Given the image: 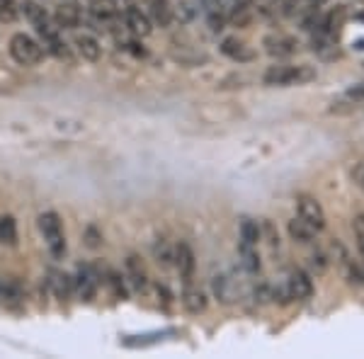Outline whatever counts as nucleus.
I'll list each match as a JSON object with an SVG mask.
<instances>
[{
  "label": "nucleus",
  "mask_w": 364,
  "mask_h": 359,
  "mask_svg": "<svg viewBox=\"0 0 364 359\" xmlns=\"http://www.w3.org/2000/svg\"><path fill=\"white\" fill-rule=\"evenodd\" d=\"M238 233H240V243L245 245H258L263 240V233H260L258 221H253L250 217H243L238 224Z\"/></svg>",
  "instance_id": "a211bd4d"
},
{
  "label": "nucleus",
  "mask_w": 364,
  "mask_h": 359,
  "mask_svg": "<svg viewBox=\"0 0 364 359\" xmlns=\"http://www.w3.org/2000/svg\"><path fill=\"white\" fill-rule=\"evenodd\" d=\"M0 243L15 245L17 243V224L13 217H0Z\"/></svg>",
  "instance_id": "393cba45"
},
{
  "label": "nucleus",
  "mask_w": 364,
  "mask_h": 359,
  "mask_svg": "<svg viewBox=\"0 0 364 359\" xmlns=\"http://www.w3.org/2000/svg\"><path fill=\"white\" fill-rule=\"evenodd\" d=\"M80 10L75 8V5H71V3H64V5H59L56 8V24L59 27H64V29H75V27H80Z\"/></svg>",
  "instance_id": "f3484780"
},
{
  "label": "nucleus",
  "mask_w": 364,
  "mask_h": 359,
  "mask_svg": "<svg viewBox=\"0 0 364 359\" xmlns=\"http://www.w3.org/2000/svg\"><path fill=\"white\" fill-rule=\"evenodd\" d=\"M221 54L228 56V59L235 61V64H250V61H255V56H258L253 46H248L245 42H240V39H235V37L224 39Z\"/></svg>",
  "instance_id": "9b49d317"
},
{
  "label": "nucleus",
  "mask_w": 364,
  "mask_h": 359,
  "mask_svg": "<svg viewBox=\"0 0 364 359\" xmlns=\"http://www.w3.org/2000/svg\"><path fill=\"white\" fill-rule=\"evenodd\" d=\"M296 217L304 219L316 233L326 228V212H323V204L316 197H311V194H299V197H296Z\"/></svg>",
  "instance_id": "20e7f679"
},
{
  "label": "nucleus",
  "mask_w": 364,
  "mask_h": 359,
  "mask_svg": "<svg viewBox=\"0 0 364 359\" xmlns=\"http://www.w3.org/2000/svg\"><path fill=\"white\" fill-rule=\"evenodd\" d=\"M284 286H286V291H289L291 301H306L314 296V279H311L309 272H304L299 268H294L289 274H286Z\"/></svg>",
  "instance_id": "423d86ee"
},
{
  "label": "nucleus",
  "mask_w": 364,
  "mask_h": 359,
  "mask_svg": "<svg viewBox=\"0 0 364 359\" xmlns=\"http://www.w3.org/2000/svg\"><path fill=\"white\" fill-rule=\"evenodd\" d=\"M97 272L88 268V265H83V268H78V274L73 277V294L78 296L80 301H92L97 294Z\"/></svg>",
  "instance_id": "6e6552de"
},
{
  "label": "nucleus",
  "mask_w": 364,
  "mask_h": 359,
  "mask_svg": "<svg viewBox=\"0 0 364 359\" xmlns=\"http://www.w3.org/2000/svg\"><path fill=\"white\" fill-rule=\"evenodd\" d=\"M238 253H240V263H243V270L250 272V274H258V272H260L258 245H245V243H240Z\"/></svg>",
  "instance_id": "412c9836"
},
{
  "label": "nucleus",
  "mask_w": 364,
  "mask_h": 359,
  "mask_svg": "<svg viewBox=\"0 0 364 359\" xmlns=\"http://www.w3.org/2000/svg\"><path fill=\"white\" fill-rule=\"evenodd\" d=\"M263 46L275 59H289L299 51V42L294 37H286V34H270V37H265Z\"/></svg>",
  "instance_id": "9d476101"
},
{
  "label": "nucleus",
  "mask_w": 364,
  "mask_h": 359,
  "mask_svg": "<svg viewBox=\"0 0 364 359\" xmlns=\"http://www.w3.org/2000/svg\"><path fill=\"white\" fill-rule=\"evenodd\" d=\"M153 258H156V263L163 265V268H170V265L175 263V248H173L168 240L158 238L156 243H153Z\"/></svg>",
  "instance_id": "4be33fe9"
},
{
  "label": "nucleus",
  "mask_w": 364,
  "mask_h": 359,
  "mask_svg": "<svg viewBox=\"0 0 364 359\" xmlns=\"http://www.w3.org/2000/svg\"><path fill=\"white\" fill-rule=\"evenodd\" d=\"M173 15H175L180 22H192L194 15H197V5H194L192 0H180V3H177V8L173 10Z\"/></svg>",
  "instance_id": "a878e982"
},
{
  "label": "nucleus",
  "mask_w": 364,
  "mask_h": 359,
  "mask_svg": "<svg viewBox=\"0 0 364 359\" xmlns=\"http://www.w3.org/2000/svg\"><path fill=\"white\" fill-rule=\"evenodd\" d=\"M357 182H360V187L364 189V168H362L360 173H357Z\"/></svg>",
  "instance_id": "72a5a7b5"
},
{
  "label": "nucleus",
  "mask_w": 364,
  "mask_h": 359,
  "mask_svg": "<svg viewBox=\"0 0 364 359\" xmlns=\"http://www.w3.org/2000/svg\"><path fill=\"white\" fill-rule=\"evenodd\" d=\"M148 10H151V17L156 20L161 27H168L173 20V8L168 0H146Z\"/></svg>",
  "instance_id": "aec40b11"
},
{
  "label": "nucleus",
  "mask_w": 364,
  "mask_h": 359,
  "mask_svg": "<svg viewBox=\"0 0 364 359\" xmlns=\"http://www.w3.org/2000/svg\"><path fill=\"white\" fill-rule=\"evenodd\" d=\"M22 301V291L15 281L0 279V306H17Z\"/></svg>",
  "instance_id": "5701e85b"
},
{
  "label": "nucleus",
  "mask_w": 364,
  "mask_h": 359,
  "mask_svg": "<svg viewBox=\"0 0 364 359\" xmlns=\"http://www.w3.org/2000/svg\"><path fill=\"white\" fill-rule=\"evenodd\" d=\"M182 306L189 311V314H202L207 309V294H204L199 286L192 284V279L184 281V289H182Z\"/></svg>",
  "instance_id": "f8f14e48"
},
{
  "label": "nucleus",
  "mask_w": 364,
  "mask_h": 359,
  "mask_svg": "<svg viewBox=\"0 0 364 359\" xmlns=\"http://www.w3.org/2000/svg\"><path fill=\"white\" fill-rule=\"evenodd\" d=\"M177 268V272H180V277L184 281H189L192 279V274H194V253H192V248H189L187 243H180V245H175V263H173Z\"/></svg>",
  "instance_id": "4468645a"
},
{
  "label": "nucleus",
  "mask_w": 364,
  "mask_h": 359,
  "mask_svg": "<svg viewBox=\"0 0 364 359\" xmlns=\"http://www.w3.org/2000/svg\"><path fill=\"white\" fill-rule=\"evenodd\" d=\"M37 34L42 37V44H44V51H49L51 56H56L59 61H71V49L68 44L61 39V34L51 27L49 22L44 24H37Z\"/></svg>",
  "instance_id": "0eeeda50"
},
{
  "label": "nucleus",
  "mask_w": 364,
  "mask_h": 359,
  "mask_svg": "<svg viewBox=\"0 0 364 359\" xmlns=\"http://www.w3.org/2000/svg\"><path fill=\"white\" fill-rule=\"evenodd\" d=\"M85 240H88L90 248H97V245H100V240H102V235L97 233V228H92V226H90V228L85 230Z\"/></svg>",
  "instance_id": "2f4dec72"
},
{
  "label": "nucleus",
  "mask_w": 364,
  "mask_h": 359,
  "mask_svg": "<svg viewBox=\"0 0 364 359\" xmlns=\"http://www.w3.org/2000/svg\"><path fill=\"white\" fill-rule=\"evenodd\" d=\"M352 230H355V240H357V250H360L362 260H364V214L352 221Z\"/></svg>",
  "instance_id": "cd10ccee"
},
{
  "label": "nucleus",
  "mask_w": 364,
  "mask_h": 359,
  "mask_svg": "<svg viewBox=\"0 0 364 359\" xmlns=\"http://www.w3.org/2000/svg\"><path fill=\"white\" fill-rule=\"evenodd\" d=\"M20 10H22V15L34 24V27H37V24L49 22V17H46V10L39 3H34V0H24V3L20 5Z\"/></svg>",
  "instance_id": "b1692460"
},
{
  "label": "nucleus",
  "mask_w": 364,
  "mask_h": 359,
  "mask_svg": "<svg viewBox=\"0 0 364 359\" xmlns=\"http://www.w3.org/2000/svg\"><path fill=\"white\" fill-rule=\"evenodd\" d=\"M126 277H129V281L134 284L136 291H146L148 289L146 268H143V263L136 258V255H129V258H126Z\"/></svg>",
  "instance_id": "2eb2a0df"
},
{
  "label": "nucleus",
  "mask_w": 364,
  "mask_h": 359,
  "mask_svg": "<svg viewBox=\"0 0 364 359\" xmlns=\"http://www.w3.org/2000/svg\"><path fill=\"white\" fill-rule=\"evenodd\" d=\"M319 71L309 64L299 66H272L268 73L263 75L265 85H275V88H289V85H306L316 80Z\"/></svg>",
  "instance_id": "f257e3e1"
},
{
  "label": "nucleus",
  "mask_w": 364,
  "mask_h": 359,
  "mask_svg": "<svg viewBox=\"0 0 364 359\" xmlns=\"http://www.w3.org/2000/svg\"><path fill=\"white\" fill-rule=\"evenodd\" d=\"M124 17H126V27H129L136 37H148V34L153 32L151 20H148V15L141 10V5H136V0H126Z\"/></svg>",
  "instance_id": "1a4fd4ad"
},
{
  "label": "nucleus",
  "mask_w": 364,
  "mask_h": 359,
  "mask_svg": "<svg viewBox=\"0 0 364 359\" xmlns=\"http://www.w3.org/2000/svg\"><path fill=\"white\" fill-rule=\"evenodd\" d=\"M260 233H265V238H268V243L272 245V248H279V233H277V228H275L272 221H268V219H265L263 226H260Z\"/></svg>",
  "instance_id": "c85d7f7f"
},
{
  "label": "nucleus",
  "mask_w": 364,
  "mask_h": 359,
  "mask_svg": "<svg viewBox=\"0 0 364 359\" xmlns=\"http://www.w3.org/2000/svg\"><path fill=\"white\" fill-rule=\"evenodd\" d=\"M37 226H39V233L44 235L46 245H49L51 255H54V258H64L66 238H64V224H61L59 214L54 212L42 214V217L37 219Z\"/></svg>",
  "instance_id": "f03ea898"
},
{
  "label": "nucleus",
  "mask_w": 364,
  "mask_h": 359,
  "mask_svg": "<svg viewBox=\"0 0 364 359\" xmlns=\"http://www.w3.org/2000/svg\"><path fill=\"white\" fill-rule=\"evenodd\" d=\"M311 265H314L316 272L321 274V272H326V268H328V258L323 253H316L314 258H311Z\"/></svg>",
  "instance_id": "7c9ffc66"
},
{
  "label": "nucleus",
  "mask_w": 364,
  "mask_h": 359,
  "mask_svg": "<svg viewBox=\"0 0 364 359\" xmlns=\"http://www.w3.org/2000/svg\"><path fill=\"white\" fill-rule=\"evenodd\" d=\"M286 230H289V238L294 240V243H301V245H309L316 235V230L299 217H294L289 224H286Z\"/></svg>",
  "instance_id": "dca6fc26"
},
{
  "label": "nucleus",
  "mask_w": 364,
  "mask_h": 359,
  "mask_svg": "<svg viewBox=\"0 0 364 359\" xmlns=\"http://www.w3.org/2000/svg\"><path fill=\"white\" fill-rule=\"evenodd\" d=\"M10 56L17 61L20 66H37L44 59V49L37 39H32L29 34L20 32L10 39Z\"/></svg>",
  "instance_id": "7ed1b4c3"
},
{
  "label": "nucleus",
  "mask_w": 364,
  "mask_h": 359,
  "mask_svg": "<svg viewBox=\"0 0 364 359\" xmlns=\"http://www.w3.org/2000/svg\"><path fill=\"white\" fill-rule=\"evenodd\" d=\"M107 281H110V286H112V291H115L117 299H126V286H124V279H122L119 272H115V270L107 272Z\"/></svg>",
  "instance_id": "bb28decb"
},
{
  "label": "nucleus",
  "mask_w": 364,
  "mask_h": 359,
  "mask_svg": "<svg viewBox=\"0 0 364 359\" xmlns=\"http://www.w3.org/2000/svg\"><path fill=\"white\" fill-rule=\"evenodd\" d=\"M156 296H158V304H163V309H170L173 304V294L168 291L166 284H156Z\"/></svg>",
  "instance_id": "c756f323"
},
{
  "label": "nucleus",
  "mask_w": 364,
  "mask_h": 359,
  "mask_svg": "<svg viewBox=\"0 0 364 359\" xmlns=\"http://www.w3.org/2000/svg\"><path fill=\"white\" fill-rule=\"evenodd\" d=\"M51 289H54V296L59 301L71 299V296H73V277L54 272V274H51Z\"/></svg>",
  "instance_id": "6ab92c4d"
},
{
  "label": "nucleus",
  "mask_w": 364,
  "mask_h": 359,
  "mask_svg": "<svg viewBox=\"0 0 364 359\" xmlns=\"http://www.w3.org/2000/svg\"><path fill=\"white\" fill-rule=\"evenodd\" d=\"M347 97H350V100H364V83H360V85H355V88H350L347 90Z\"/></svg>",
  "instance_id": "473e14b6"
},
{
  "label": "nucleus",
  "mask_w": 364,
  "mask_h": 359,
  "mask_svg": "<svg viewBox=\"0 0 364 359\" xmlns=\"http://www.w3.org/2000/svg\"><path fill=\"white\" fill-rule=\"evenodd\" d=\"M212 291L214 296H217L221 304H235V301H240L245 294H248V289H245L240 281H235L233 277L228 274H217L212 279Z\"/></svg>",
  "instance_id": "39448f33"
},
{
  "label": "nucleus",
  "mask_w": 364,
  "mask_h": 359,
  "mask_svg": "<svg viewBox=\"0 0 364 359\" xmlns=\"http://www.w3.org/2000/svg\"><path fill=\"white\" fill-rule=\"evenodd\" d=\"M73 44H75V51H78L85 61H92V64H95V61L102 59V46L95 37H92V34H88V32L75 34Z\"/></svg>",
  "instance_id": "ddd939ff"
}]
</instances>
